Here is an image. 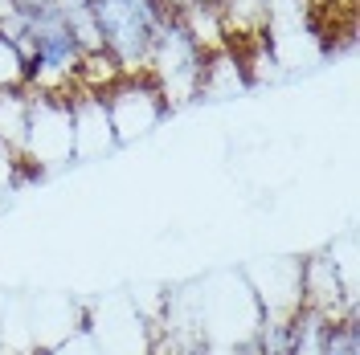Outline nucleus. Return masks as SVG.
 <instances>
[{
  "mask_svg": "<svg viewBox=\"0 0 360 355\" xmlns=\"http://www.w3.org/2000/svg\"><path fill=\"white\" fill-rule=\"evenodd\" d=\"M98 98L107 107V119H111V131H115L119 147L152 135L172 114L168 102H164V94H160V86L148 74H123L107 90H98Z\"/></svg>",
  "mask_w": 360,
  "mask_h": 355,
  "instance_id": "obj_2",
  "label": "nucleus"
},
{
  "mask_svg": "<svg viewBox=\"0 0 360 355\" xmlns=\"http://www.w3.org/2000/svg\"><path fill=\"white\" fill-rule=\"evenodd\" d=\"M21 62H25L21 49H17L13 41H4V37H0V90L21 86Z\"/></svg>",
  "mask_w": 360,
  "mask_h": 355,
  "instance_id": "obj_7",
  "label": "nucleus"
},
{
  "mask_svg": "<svg viewBox=\"0 0 360 355\" xmlns=\"http://www.w3.org/2000/svg\"><path fill=\"white\" fill-rule=\"evenodd\" d=\"M21 159L33 168H62L74 163V123H70V98L29 90V127H25Z\"/></svg>",
  "mask_w": 360,
  "mask_h": 355,
  "instance_id": "obj_3",
  "label": "nucleus"
},
{
  "mask_svg": "<svg viewBox=\"0 0 360 355\" xmlns=\"http://www.w3.org/2000/svg\"><path fill=\"white\" fill-rule=\"evenodd\" d=\"M70 123H74V163H90V159L111 156L115 147V131L111 119H107V107L94 90H74L70 98Z\"/></svg>",
  "mask_w": 360,
  "mask_h": 355,
  "instance_id": "obj_4",
  "label": "nucleus"
},
{
  "mask_svg": "<svg viewBox=\"0 0 360 355\" xmlns=\"http://www.w3.org/2000/svg\"><path fill=\"white\" fill-rule=\"evenodd\" d=\"M25 127H29V90L8 86L0 90V143L21 156L25 147Z\"/></svg>",
  "mask_w": 360,
  "mask_h": 355,
  "instance_id": "obj_5",
  "label": "nucleus"
},
{
  "mask_svg": "<svg viewBox=\"0 0 360 355\" xmlns=\"http://www.w3.org/2000/svg\"><path fill=\"white\" fill-rule=\"evenodd\" d=\"M319 355H360V335H356V314H328L323 323V339H319Z\"/></svg>",
  "mask_w": 360,
  "mask_h": 355,
  "instance_id": "obj_6",
  "label": "nucleus"
},
{
  "mask_svg": "<svg viewBox=\"0 0 360 355\" xmlns=\"http://www.w3.org/2000/svg\"><path fill=\"white\" fill-rule=\"evenodd\" d=\"M17 163H21V156H13V152L0 143V196H4V192H17Z\"/></svg>",
  "mask_w": 360,
  "mask_h": 355,
  "instance_id": "obj_8",
  "label": "nucleus"
},
{
  "mask_svg": "<svg viewBox=\"0 0 360 355\" xmlns=\"http://www.w3.org/2000/svg\"><path fill=\"white\" fill-rule=\"evenodd\" d=\"M205 58L197 49V41L188 37V29L176 21H168L160 29L156 49H152V62H148V78L160 86L168 111H176L184 102H193L201 94V74H205Z\"/></svg>",
  "mask_w": 360,
  "mask_h": 355,
  "instance_id": "obj_1",
  "label": "nucleus"
},
{
  "mask_svg": "<svg viewBox=\"0 0 360 355\" xmlns=\"http://www.w3.org/2000/svg\"><path fill=\"white\" fill-rule=\"evenodd\" d=\"M45 355H103L94 343H90L86 335H70L66 343H58L53 351H45Z\"/></svg>",
  "mask_w": 360,
  "mask_h": 355,
  "instance_id": "obj_9",
  "label": "nucleus"
}]
</instances>
